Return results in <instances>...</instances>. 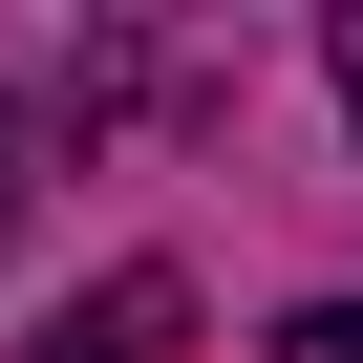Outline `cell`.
<instances>
[{
	"mask_svg": "<svg viewBox=\"0 0 363 363\" xmlns=\"http://www.w3.org/2000/svg\"><path fill=\"white\" fill-rule=\"evenodd\" d=\"M171 342H193V278H107V299H86L43 363H171Z\"/></svg>",
	"mask_w": 363,
	"mask_h": 363,
	"instance_id": "obj_1",
	"label": "cell"
},
{
	"mask_svg": "<svg viewBox=\"0 0 363 363\" xmlns=\"http://www.w3.org/2000/svg\"><path fill=\"white\" fill-rule=\"evenodd\" d=\"M278 363H363V299H299V320H278Z\"/></svg>",
	"mask_w": 363,
	"mask_h": 363,
	"instance_id": "obj_2",
	"label": "cell"
},
{
	"mask_svg": "<svg viewBox=\"0 0 363 363\" xmlns=\"http://www.w3.org/2000/svg\"><path fill=\"white\" fill-rule=\"evenodd\" d=\"M0 235H22V107H0Z\"/></svg>",
	"mask_w": 363,
	"mask_h": 363,
	"instance_id": "obj_3",
	"label": "cell"
},
{
	"mask_svg": "<svg viewBox=\"0 0 363 363\" xmlns=\"http://www.w3.org/2000/svg\"><path fill=\"white\" fill-rule=\"evenodd\" d=\"M342 107H363V22H342Z\"/></svg>",
	"mask_w": 363,
	"mask_h": 363,
	"instance_id": "obj_4",
	"label": "cell"
}]
</instances>
